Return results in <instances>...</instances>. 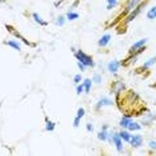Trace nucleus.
<instances>
[{
  "label": "nucleus",
  "mask_w": 156,
  "mask_h": 156,
  "mask_svg": "<svg viewBox=\"0 0 156 156\" xmlns=\"http://www.w3.org/2000/svg\"><path fill=\"white\" fill-rule=\"evenodd\" d=\"M34 20H35V21L37 22V23H38L39 24H41V25H45L46 24V23L37 14V13H34Z\"/></svg>",
  "instance_id": "9"
},
{
  "label": "nucleus",
  "mask_w": 156,
  "mask_h": 156,
  "mask_svg": "<svg viewBox=\"0 0 156 156\" xmlns=\"http://www.w3.org/2000/svg\"><path fill=\"white\" fill-rule=\"evenodd\" d=\"M110 38H111V37H110L109 34L104 35L103 37H101V39L99 40V41H98L99 45H100V46H105V45L109 43Z\"/></svg>",
  "instance_id": "4"
},
{
  "label": "nucleus",
  "mask_w": 156,
  "mask_h": 156,
  "mask_svg": "<svg viewBox=\"0 0 156 156\" xmlns=\"http://www.w3.org/2000/svg\"><path fill=\"white\" fill-rule=\"evenodd\" d=\"M108 2H109V8H111L112 6H114V5L116 3V0H108Z\"/></svg>",
  "instance_id": "23"
},
{
  "label": "nucleus",
  "mask_w": 156,
  "mask_h": 156,
  "mask_svg": "<svg viewBox=\"0 0 156 156\" xmlns=\"http://www.w3.org/2000/svg\"><path fill=\"white\" fill-rule=\"evenodd\" d=\"M83 115H84V110H83V109H79L77 111V117L79 118V119H81L83 116Z\"/></svg>",
  "instance_id": "19"
},
{
  "label": "nucleus",
  "mask_w": 156,
  "mask_h": 156,
  "mask_svg": "<svg viewBox=\"0 0 156 156\" xmlns=\"http://www.w3.org/2000/svg\"><path fill=\"white\" fill-rule=\"evenodd\" d=\"M100 80H101V78H100V77H99L98 75H96V76L94 77V81H95L96 83H99Z\"/></svg>",
  "instance_id": "27"
},
{
  "label": "nucleus",
  "mask_w": 156,
  "mask_h": 156,
  "mask_svg": "<svg viewBox=\"0 0 156 156\" xmlns=\"http://www.w3.org/2000/svg\"><path fill=\"white\" fill-rule=\"evenodd\" d=\"M75 56L78 60L84 66H91L93 64L92 59L89 56L85 55L83 52H82L81 51H78L77 53L75 54Z\"/></svg>",
  "instance_id": "1"
},
{
  "label": "nucleus",
  "mask_w": 156,
  "mask_h": 156,
  "mask_svg": "<svg viewBox=\"0 0 156 156\" xmlns=\"http://www.w3.org/2000/svg\"><path fill=\"white\" fill-rule=\"evenodd\" d=\"M141 0H131L130 2H129V4H128V9H133V8H134L138 3H139V2H140Z\"/></svg>",
  "instance_id": "14"
},
{
  "label": "nucleus",
  "mask_w": 156,
  "mask_h": 156,
  "mask_svg": "<svg viewBox=\"0 0 156 156\" xmlns=\"http://www.w3.org/2000/svg\"><path fill=\"white\" fill-rule=\"evenodd\" d=\"M113 141L116 144V146L118 149V151H121L123 147H122V142H121V140H120V137L118 134H115L114 137H113Z\"/></svg>",
  "instance_id": "5"
},
{
  "label": "nucleus",
  "mask_w": 156,
  "mask_h": 156,
  "mask_svg": "<svg viewBox=\"0 0 156 156\" xmlns=\"http://www.w3.org/2000/svg\"><path fill=\"white\" fill-rule=\"evenodd\" d=\"M83 86L85 87V91L86 92H89L91 86V81L89 79H86L83 82Z\"/></svg>",
  "instance_id": "10"
},
{
  "label": "nucleus",
  "mask_w": 156,
  "mask_h": 156,
  "mask_svg": "<svg viewBox=\"0 0 156 156\" xmlns=\"http://www.w3.org/2000/svg\"><path fill=\"white\" fill-rule=\"evenodd\" d=\"M155 63H156V57L152 58V59H149L148 62H146V63H145L144 66H145V67H151V66L154 65Z\"/></svg>",
  "instance_id": "15"
},
{
  "label": "nucleus",
  "mask_w": 156,
  "mask_h": 156,
  "mask_svg": "<svg viewBox=\"0 0 156 156\" xmlns=\"http://www.w3.org/2000/svg\"><path fill=\"white\" fill-rule=\"evenodd\" d=\"M87 130H89V131H92L93 130V126L91 125V124H87Z\"/></svg>",
  "instance_id": "28"
},
{
  "label": "nucleus",
  "mask_w": 156,
  "mask_h": 156,
  "mask_svg": "<svg viewBox=\"0 0 156 156\" xmlns=\"http://www.w3.org/2000/svg\"><path fill=\"white\" fill-rule=\"evenodd\" d=\"M119 67V64L117 61H112L109 65V70L112 73H116L118 70Z\"/></svg>",
  "instance_id": "3"
},
{
  "label": "nucleus",
  "mask_w": 156,
  "mask_h": 156,
  "mask_svg": "<svg viewBox=\"0 0 156 156\" xmlns=\"http://www.w3.org/2000/svg\"><path fill=\"white\" fill-rule=\"evenodd\" d=\"M77 94H80L83 91V86L82 85L78 86L77 88Z\"/></svg>",
  "instance_id": "25"
},
{
  "label": "nucleus",
  "mask_w": 156,
  "mask_h": 156,
  "mask_svg": "<svg viewBox=\"0 0 156 156\" xmlns=\"http://www.w3.org/2000/svg\"><path fill=\"white\" fill-rule=\"evenodd\" d=\"M147 16H148V17L150 18V19H155V18H156V6L153 7L152 9H151L148 11Z\"/></svg>",
  "instance_id": "8"
},
{
  "label": "nucleus",
  "mask_w": 156,
  "mask_h": 156,
  "mask_svg": "<svg viewBox=\"0 0 156 156\" xmlns=\"http://www.w3.org/2000/svg\"><path fill=\"white\" fill-rule=\"evenodd\" d=\"M128 127H129V129H130V130H136L141 129L140 125L137 124V123H130Z\"/></svg>",
  "instance_id": "12"
},
{
  "label": "nucleus",
  "mask_w": 156,
  "mask_h": 156,
  "mask_svg": "<svg viewBox=\"0 0 156 156\" xmlns=\"http://www.w3.org/2000/svg\"><path fill=\"white\" fill-rule=\"evenodd\" d=\"M130 123H131L130 119H127V118H123V119H122V121L120 122V124H121V126H123V127H128Z\"/></svg>",
  "instance_id": "13"
},
{
  "label": "nucleus",
  "mask_w": 156,
  "mask_h": 156,
  "mask_svg": "<svg viewBox=\"0 0 156 156\" xmlns=\"http://www.w3.org/2000/svg\"><path fill=\"white\" fill-rule=\"evenodd\" d=\"M54 127H55V124H54V123H52L50 122V121H48V122H47V127H46V128H47L48 130H52L54 129Z\"/></svg>",
  "instance_id": "18"
},
{
  "label": "nucleus",
  "mask_w": 156,
  "mask_h": 156,
  "mask_svg": "<svg viewBox=\"0 0 156 156\" xmlns=\"http://www.w3.org/2000/svg\"><path fill=\"white\" fill-rule=\"evenodd\" d=\"M120 136H121L126 141H130V134H129L128 133H127V132H121V133H120Z\"/></svg>",
  "instance_id": "16"
},
{
  "label": "nucleus",
  "mask_w": 156,
  "mask_h": 156,
  "mask_svg": "<svg viewBox=\"0 0 156 156\" xmlns=\"http://www.w3.org/2000/svg\"><path fill=\"white\" fill-rule=\"evenodd\" d=\"M146 39H143V40H141V41H137V43H135L134 44V45L132 47V50L133 51H134V50H137V49H140L145 42H146Z\"/></svg>",
  "instance_id": "6"
},
{
  "label": "nucleus",
  "mask_w": 156,
  "mask_h": 156,
  "mask_svg": "<svg viewBox=\"0 0 156 156\" xmlns=\"http://www.w3.org/2000/svg\"><path fill=\"white\" fill-rule=\"evenodd\" d=\"M149 147L153 149H156V141H152L149 142Z\"/></svg>",
  "instance_id": "24"
},
{
  "label": "nucleus",
  "mask_w": 156,
  "mask_h": 156,
  "mask_svg": "<svg viewBox=\"0 0 156 156\" xmlns=\"http://www.w3.org/2000/svg\"><path fill=\"white\" fill-rule=\"evenodd\" d=\"M67 16H68V19L70 20H75V19L78 18V14L77 13H68Z\"/></svg>",
  "instance_id": "17"
},
{
  "label": "nucleus",
  "mask_w": 156,
  "mask_h": 156,
  "mask_svg": "<svg viewBox=\"0 0 156 156\" xmlns=\"http://www.w3.org/2000/svg\"><path fill=\"white\" fill-rule=\"evenodd\" d=\"M142 143V138L141 136H134L132 137V141H131V145L134 147H138L141 145Z\"/></svg>",
  "instance_id": "2"
},
{
  "label": "nucleus",
  "mask_w": 156,
  "mask_h": 156,
  "mask_svg": "<svg viewBox=\"0 0 156 156\" xmlns=\"http://www.w3.org/2000/svg\"><path fill=\"white\" fill-rule=\"evenodd\" d=\"M139 11H140V7H139L138 9H136V10H135V11H134V13H133L132 14H131V15H130V20H131L132 19H134V17L136 16V15L137 14V13H138Z\"/></svg>",
  "instance_id": "21"
},
{
  "label": "nucleus",
  "mask_w": 156,
  "mask_h": 156,
  "mask_svg": "<svg viewBox=\"0 0 156 156\" xmlns=\"http://www.w3.org/2000/svg\"><path fill=\"white\" fill-rule=\"evenodd\" d=\"M80 75H76L75 77H74V81L76 82V83H78L80 80Z\"/></svg>",
  "instance_id": "26"
},
{
  "label": "nucleus",
  "mask_w": 156,
  "mask_h": 156,
  "mask_svg": "<svg viewBox=\"0 0 156 156\" xmlns=\"http://www.w3.org/2000/svg\"><path fill=\"white\" fill-rule=\"evenodd\" d=\"M112 105V101L111 100L106 99V98L101 99V100L98 102V105L99 107H100V106H103V105Z\"/></svg>",
  "instance_id": "7"
},
{
  "label": "nucleus",
  "mask_w": 156,
  "mask_h": 156,
  "mask_svg": "<svg viewBox=\"0 0 156 156\" xmlns=\"http://www.w3.org/2000/svg\"><path fill=\"white\" fill-rule=\"evenodd\" d=\"M57 21H58V24L61 26V25H63V24L64 23L65 19H64V17H63V16H59V17L58 18V20H57Z\"/></svg>",
  "instance_id": "22"
},
{
  "label": "nucleus",
  "mask_w": 156,
  "mask_h": 156,
  "mask_svg": "<svg viewBox=\"0 0 156 156\" xmlns=\"http://www.w3.org/2000/svg\"><path fill=\"white\" fill-rule=\"evenodd\" d=\"M107 137V134L105 132H101L100 134H98V138L100 140H102V141H105Z\"/></svg>",
  "instance_id": "20"
},
{
  "label": "nucleus",
  "mask_w": 156,
  "mask_h": 156,
  "mask_svg": "<svg viewBox=\"0 0 156 156\" xmlns=\"http://www.w3.org/2000/svg\"><path fill=\"white\" fill-rule=\"evenodd\" d=\"M7 45H9L10 47H12V48H13V49H16V50H20V45H19V44H18L17 42H16V41H9L7 42Z\"/></svg>",
  "instance_id": "11"
}]
</instances>
